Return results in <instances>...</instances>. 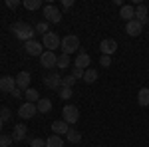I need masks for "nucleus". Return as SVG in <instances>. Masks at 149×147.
Returning a JSON list of instances; mask_svg holds the SVG:
<instances>
[{
    "mask_svg": "<svg viewBox=\"0 0 149 147\" xmlns=\"http://www.w3.org/2000/svg\"><path fill=\"white\" fill-rule=\"evenodd\" d=\"M10 32H14V36L18 38V40H22L24 44L26 42H30V40H34V34H36V28H32L30 24L26 22H14L10 26Z\"/></svg>",
    "mask_w": 149,
    "mask_h": 147,
    "instance_id": "obj_1",
    "label": "nucleus"
},
{
    "mask_svg": "<svg viewBox=\"0 0 149 147\" xmlns=\"http://www.w3.org/2000/svg\"><path fill=\"white\" fill-rule=\"evenodd\" d=\"M74 84H76V78L70 74V76H66V78H62V86H60V88H72Z\"/></svg>",
    "mask_w": 149,
    "mask_h": 147,
    "instance_id": "obj_27",
    "label": "nucleus"
},
{
    "mask_svg": "<svg viewBox=\"0 0 149 147\" xmlns=\"http://www.w3.org/2000/svg\"><path fill=\"white\" fill-rule=\"evenodd\" d=\"M137 103L141 107H147L149 105V88H141L137 91Z\"/></svg>",
    "mask_w": 149,
    "mask_h": 147,
    "instance_id": "obj_19",
    "label": "nucleus"
},
{
    "mask_svg": "<svg viewBox=\"0 0 149 147\" xmlns=\"http://www.w3.org/2000/svg\"><path fill=\"white\" fill-rule=\"evenodd\" d=\"M60 48H62V52H64L66 56H70V54L78 52V48H80V38H78V36H74V34L64 36V38H62Z\"/></svg>",
    "mask_w": 149,
    "mask_h": 147,
    "instance_id": "obj_2",
    "label": "nucleus"
},
{
    "mask_svg": "<svg viewBox=\"0 0 149 147\" xmlns=\"http://www.w3.org/2000/svg\"><path fill=\"white\" fill-rule=\"evenodd\" d=\"M74 93H72V88H60V98L62 100H70Z\"/></svg>",
    "mask_w": 149,
    "mask_h": 147,
    "instance_id": "obj_29",
    "label": "nucleus"
},
{
    "mask_svg": "<svg viewBox=\"0 0 149 147\" xmlns=\"http://www.w3.org/2000/svg\"><path fill=\"white\" fill-rule=\"evenodd\" d=\"M95 147H102V145H95Z\"/></svg>",
    "mask_w": 149,
    "mask_h": 147,
    "instance_id": "obj_39",
    "label": "nucleus"
},
{
    "mask_svg": "<svg viewBox=\"0 0 149 147\" xmlns=\"http://www.w3.org/2000/svg\"><path fill=\"white\" fill-rule=\"evenodd\" d=\"M60 44H62V40H60L58 34H54V32H48V34H44V38H42V46L46 48L48 52H56V48H60Z\"/></svg>",
    "mask_w": 149,
    "mask_h": 147,
    "instance_id": "obj_3",
    "label": "nucleus"
},
{
    "mask_svg": "<svg viewBox=\"0 0 149 147\" xmlns=\"http://www.w3.org/2000/svg\"><path fill=\"white\" fill-rule=\"evenodd\" d=\"M38 111V107H36V103H22L20 107H18V115L22 117V119H32Z\"/></svg>",
    "mask_w": 149,
    "mask_h": 147,
    "instance_id": "obj_7",
    "label": "nucleus"
},
{
    "mask_svg": "<svg viewBox=\"0 0 149 147\" xmlns=\"http://www.w3.org/2000/svg\"><path fill=\"white\" fill-rule=\"evenodd\" d=\"M30 78H32V76H30V72H26V70L20 72V74L16 76V88H18V90H22V91H26L28 88H30Z\"/></svg>",
    "mask_w": 149,
    "mask_h": 147,
    "instance_id": "obj_11",
    "label": "nucleus"
},
{
    "mask_svg": "<svg viewBox=\"0 0 149 147\" xmlns=\"http://www.w3.org/2000/svg\"><path fill=\"white\" fill-rule=\"evenodd\" d=\"M141 30H143V24L137 22V20H131V22L125 24V32H127L129 36H133V38L141 34Z\"/></svg>",
    "mask_w": 149,
    "mask_h": 147,
    "instance_id": "obj_15",
    "label": "nucleus"
},
{
    "mask_svg": "<svg viewBox=\"0 0 149 147\" xmlns=\"http://www.w3.org/2000/svg\"><path fill=\"white\" fill-rule=\"evenodd\" d=\"M46 147H64V141H62V137L60 135H52L46 139Z\"/></svg>",
    "mask_w": 149,
    "mask_h": 147,
    "instance_id": "obj_22",
    "label": "nucleus"
},
{
    "mask_svg": "<svg viewBox=\"0 0 149 147\" xmlns=\"http://www.w3.org/2000/svg\"><path fill=\"white\" fill-rule=\"evenodd\" d=\"M58 68H70V56H66V54L58 56Z\"/></svg>",
    "mask_w": 149,
    "mask_h": 147,
    "instance_id": "obj_26",
    "label": "nucleus"
},
{
    "mask_svg": "<svg viewBox=\"0 0 149 147\" xmlns=\"http://www.w3.org/2000/svg\"><path fill=\"white\" fill-rule=\"evenodd\" d=\"M12 141H14V139H12V135H4V133L0 135V147H10Z\"/></svg>",
    "mask_w": 149,
    "mask_h": 147,
    "instance_id": "obj_28",
    "label": "nucleus"
},
{
    "mask_svg": "<svg viewBox=\"0 0 149 147\" xmlns=\"http://www.w3.org/2000/svg\"><path fill=\"white\" fill-rule=\"evenodd\" d=\"M44 18H46V22L58 24L62 20V12L58 10V6H54V4H46L44 6Z\"/></svg>",
    "mask_w": 149,
    "mask_h": 147,
    "instance_id": "obj_4",
    "label": "nucleus"
},
{
    "mask_svg": "<svg viewBox=\"0 0 149 147\" xmlns=\"http://www.w3.org/2000/svg\"><path fill=\"white\" fill-rule=\"evenodd\" d=\"M95 79H97V70L88 68V70H86V74H84V82H86V84H93Z\"/></svg>",
    "mask_w": 149,
    "mask_h": 147,
    "instance_id": "obj_23",
    "label": "nucleus"
},
{
    "mask_svg": "<svg viewBox=\"0 0 149 147\" xmlns=\"http://www.w3.org/2000/svg\"><path fill=\"white\" fill-rule=\"evenodd\" d=\"M22 4L26 10H38V8H42V0H24Z\"/></svg>",
    "mask_w": 149,
    "mask_h": 147,
    "instance_id": "obj_25",
    "label": "nucleus"
},
{
    "mask_svg": "<svg viewBox=\"0 0 149 147\" xmlns=\"http://www.w3.org/2000/svg\"><path fill=\"white\" fill-rule=\"evenodd\" d=\"M26 135H28V127L26 125H22V123L14 125V131H12V139L14 141H24Z\"/></svg>",
    "mask_w": 149,
    "mask_h": 147,
    "instance_id": "obj_17",
    "label": "nucleus"
},
{
    "mask_svg": "<svg viewBox=\"0 0 149 147\" xmlns=\"http://www.w3.org/2000/svg\"><path fill=\"white\" fill-rule=\"evenodd\" d=\"M36 107H38L40 113H48V111H52V102L48 98H40V102L36 103Z\"/></svg>",
    "mask_w": 149,
    "mask_h": 147,
    "instance_id": "obj_20",
    "label": "nucleus"
},
{
    "mask_svg": "<svg viewBox=\"0 0 149 147\" xmlns=\"http://www.w3.org/2000/svg\"><path fill=\"white\" fill-rule=\"evenodd\" d=\"M62 117H64V121L66 123H76L78 119H80V109L76 107V105H66L64 109H62Z\"/></svg>",
    "mask_w": 149,
    "mask_h": 147,
    "instance_id": "obj_5",
    "label": "nucleus"
},
{
    "mask_svg": "<svg viewBox=\"0 0 149 147\" xmlns=\"http://www.w3.org/2000/svg\"><path fill=\"white\" fill-rule=\"evenodd\" d=\"M24 50H26L28 56H42V54L46 52L44 46L40 44L38 40H30V42H26V44H24Z\"/></svg>",
    "mask_w": 149,
    "mask_h": 147,
    "instance_id": "obj_6",
    "label": "nucleus"
},
{
    "mask_svg": "<svg viewBox=\"0 0 149 147\" xmlns=\"http://www.w3.org/2000/svg\"><path fill=\"white\" fill-rule=\"evenodd\" d=\"M100 64H102V68H109L111 66V56H100Z\"/></svg>",
    "mask_w": 149,
    "mask_h": 147,
    "instance_id": "obj_30",
    "label": "nucleus"
},
{
    "mask_svg": "<svg viewBox=\"0 0 149 147\" xmlns=\"http://www.w3.org/2000/svg\"><path fill=\"white\" fill-rule=\"evenodd\" d=\"M12 98H22V90H18V88H16V90L12 91Z\"/></svg>",
    "mask_w": 149,
    "mask_h": 147,
    "instance_id": "obj_37",
    "label": "nucleus"
},
{
    "mask_svg": "<svg viewBox=\"0 0 149 147\" xmlns=\"http://www.w3.org/2000/svg\"><path fill=\"white\" fill-rule=\"evenodd\" d=\"M38 95H40L38 90H32V88H28V90L24 91V98H26V102H28V103H38V102H40Z\"/></svg>",
    "mask_w": 149,
    "mask_h": 147,
    "instance_id": "obj_21",
    "label": "nucleus"
},
{
    "mask_svg": "<svg viewBox=\"0 0 149 147\" xmlns=\"http://www.w3.org/2000/svg\"><path fill=\"white\" fill-rule=\"evenodd\" d=\"M44 86L46 88H50V90H58L60 86H62V78H60V74H50V76H46L44 78Z\"/></svg>",
    "mask_w": 149,
    "mask_h": 147,
    "instance_id": "obj_12",
    "label": "nucleus"
},
{
    "mask_svg": "<svg viewBox=\"0 0 149 147\" xmlns=\"http://www.w3.org/2000/svg\"><path fill=\"white\" fill-rule=\"evenodd\" d=\"M74 6V0H64L62 2V8H72Z\"/></svg>",
    "mask_w": 149,
    "mask_h": 147,
    "instance_id": "obj_36",
    "label": "nucleus"
},
{
    "mask_svg": "<svg viewBox=\"0 0 149 147\" xmlns=\"http://www.w3.org/2000/svg\"><path fill=\"white\" fill-rule=\"evenodd\" d=\"M30 147H46V139H40V137H36L30 141Z\"/></svg>",
    "mask_w": 149,
    "mask_h": 147,
    "instance_id": "obj_32",
    "label": "nucleus"
},
{
    "mask_svg": "<svg viewBox=\"0 0 149 147\" xmlns=\"http://www.w3.org/2000/svg\"><path fill=\"white\" fill-rule=\"evenodd\" d=\"M66 137H68L70 143H80L81 141V133L78 131V129H70L68 133H66Z\"/></svg>",
    "mask_w": 149,
    "mask_h": 147,
    "instance_id": "obj_24",
    "label": "nucleus"
},
{
    "mask_svg": "<svg viewBox=\"0 0 149 147\" xmlns=\"http://www.w3.org/2000/svg\"><path fill=\"white\" fill-rule=\"evenodd\" d=\"M84 74H86V70H80V68H72V76L76 79H84Z\"/></svg>",
    "mask_w": 149,
    "mask_h": 147,
    "instance_id": "obj_33",
    "label": "nucleus"
},
{
    "mask_svg": "<svg viewBox=\"0 0 149 147\" xmlns=\"http://www.w3.org/2000/svg\"><path fill=\"white\" fill-rule=\"evenodd\" d=\"M52 131H54V135H64V133L70 131V125L64 119H60V121H54L52 123Z\"/></svg>",
    "mask_w": 149,
    "mask_h": 147,
    "instance_id": "obj_18",
    "label": "nucleus"
},
{
    "mask_svg": "<svg viewBox=\"0 0 149 147\" xmlns=\"http://www.w3.org/2000/svg\"><path fill=\"white\" fill-rule=\"evenodd\" d=\"M40 64H42V68H48V70H52L54 66H58V56H56V52H44L42 56H40Z\"/></svg>",
    "mask_w": 149,
    "mask_h": 147,
    "instance_id": "obj_8",
    "label": "nucleus"
},
{
    "mask_svg": "<svg viewBox=\"0 0 149 147\" xmlns=\"http://www.w3.org/2000/svg\"><path fill=\"white\" fill-rule=\"evenodd\" d=\"M14 90H16V78H12V76H2V78H0V91L12 93Z\"/></svg>",
    "mask_w": 149,
    "mask_h": 147,
    "instance_id": "obj_10",
    "label": "nucleus"
},
{
    "mask_svg": "<svg viewBox=\"0 0 149 147\" xmlns=\"http://www.w3.org/2000/svg\"><path fill=\"white\" fill-rule=\"evenodd\" d=\"M100 50H102L103 56H111L117 52V42H115L113 38H105L102 40V44H100Z\"/></svg>",
    "mask_w": 149,
    "mask_h": 147,
    "instance_id": "obj_9",
    "label": "nucleus"
},
{
    "mask_svg": "<svg viewBox=\"0 0 149 147\" xmlns=\"http://www.w3.org/2000/svg\"><path fill=\"white\" fill-rule=\"evenodd\" d=\"M90 62H92V58H90V54H86V52H80V54H78V58L74 60V68L88 70V66H90Z\"/></svg>",
    "mask_w": 149,
    "mask_h": 147,
    "instance_id": "obj_13",
    "label": "nucleus"
},
{
    "mask_svg": "<svg viewBox=\"0 0 149 147\" xmlns=\"http://www.w3.org/2000/svg\"><path fill=\"white\" fill-rule=\"evenodd\" d=\"M36 32L48 34V22H38V26H36Z\"/></svg>",
    "mask_w": 149,
    "mask_h": 147,
    "instance_id": "obj_34",
    "label": "nucleus"
},
{
    "mask_svg": "<svg viewBox=\"0 0 149 147\" xmlns=\"http://www.w3.org/2000/svg\"><path fill=\"white\" fill-rule=\"evenodd\" d=\"M135 20L137 22H141L143 26L149 22V16H147V6L145 4H137L135 6Z\"/></svg>",
    "mask_w": 149,
    "mask_h": 147,
    "instance_id": "obj_14",
    "label": "nucleus"
},
{
    "mask_svg": "<svg viewBox=\"0 0 149 147\" xmlns=\"http://www.w3.org/2000/svg\"><path fill=\"white\" fill-rule=\"evenodd\" d=\"M10 117H12V113H10L8 107H2V109H0V119H2V121H8Z\"/></svg>",
    "mask_w": 149,
    "mask_h": 147,
    "instance_id": "obj_31",
    "label": "nucleus"
},
{
    "mask_svg": "<svg viewBox=\"0 0 149 147\" xmlns=\"http://www.w3.org/2000/svg\"><path fill=\"white\" fill-rule=\"evenodd\" d=\"M6 6L14 10V8H18V6H20V2H18V0H6Z\"/></svg>",
    "mask_w": 149,
    "mask_h": 147,
    "instance_id": "obj_35",
    "label": "nucleus"
},
{
    "mask_svg": "<svg viewBox=\"0 0 149 147\" xmlns=\"http://www.w3.org/2000/svg\"><path fill=\"white\" fill-rule=\"evenodd\" d=\"M119 16H121L125 22H131V20H135V8H133L131 4H123L121 10H119Z\"/></svg>",
    "mask_w": 149,
    "mask_h": 147,
    "instance_id": "obj_16",
    "label": "nucleus"
},
{
    "mask_svg": "<svg viewBox=\"0 0 149 147\" xmlns=\"http://www.w3.org/2000/svg\"><path fill=\"white\" fill-rule=\"evenodd\" d=\"M2 123H4V121H2V119H0V129H2Z\"/></svg>",
    "mask_w": 149,
    "mask_h": 147,
    "instance_id": "obj_38",
    "label": "nucleus"
}]
</instances>
